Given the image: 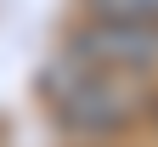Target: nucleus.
Wrapping results in <instances>:
<instances>
[{
  "label": "nucleus",
  "mask_w": 158,
  "mask_h": 147,
  "mask_svg": "<svg viewBox=\"0 0 158 147\" xmlns=\"http://www.w3.org/2000/svg\"><path fill=\"white\" fill-rule=\"evenodd\" d=\"M40 96L51 102L56 124L73 136H113V130H130L147 113V91L135 79L85 68V62H68V57L40 74Z\"/></svg>",
  "instance_id": "1"
},
{
  "label": "nucleus",
  "mask_w": 158,
  "mask_h": 147,
  "mask_svg": "<svg viewBox=\"0 0 158 147\" xmlns=\"http://www.w3.org/2000/svg\"><path fill=\"white\" fill-rule=\"evenodd\" d=\"M90 17H118V23H158V0H85Z\"/></svg>",
  "instance_id": "3"
},
{
  "label": "nucleus",
  "mask_w": 158,
  "mask_h": 147,
  "mask_svg": "<svg viewBox=\"0 0 158 147\" xmlns=\"http://www.w3.org/2000/svg\"><path fill=\"white\" fill-rule=\"evenodd\" d=\"M68 62L102 74H124V79H147L158 74V23H118V17H90L62 40Z\"/></svg>",
  "instance_id": "2"
}]
</instances>
